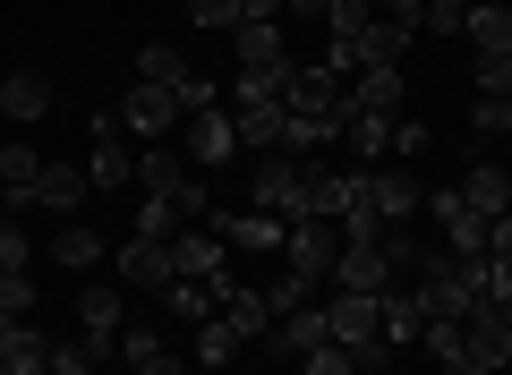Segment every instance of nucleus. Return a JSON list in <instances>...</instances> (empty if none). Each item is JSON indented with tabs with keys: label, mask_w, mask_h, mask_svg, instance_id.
I'll use <instances>...</instances> for the list:
<instances>
[{
	"label": "nucleus",
	"mask_w": 512,
	"mask_h": 375,
	"mask_svg": "<svg viewBox=\"0 0 512 375\" xmlns=\"http://www.w3.org/2000/svg\"><path fill=\"white\" fill-rule=\"evenodd\" d=\"M333 256H342V222L299 214V222H291V239H282V265H291V273H308V282H325V273H333Z\"/></svg>",
	"instance_id": "1"
},
{
	"label": "nucleus",
	"mask_w": 512,
	"mask_h": 375,
	"mask_svg": "<svg viewBox=\"0 0 512 375\" xmlns=\"http://www.w3.org/2000/svg\"><path fill=\"white\" fill-rule=\"evenodd\" d=\"M94 162H86V179L94 188H111V197H120V188H137V154H128L120 145V111H94Z\"/></svg>",
	"instance_id": "2"
},
{
	"label": "nucleus",
	"mask_w": 512,
	"mask_h": 375,
	"mask_svg": "<svg viewBox=\"0 0 512 375\" xmlns=\"http://www.w3.org/2000/svg\"><path fill=\"white\" fill-rule=\"evenodd\" d=\"M231 154H239V120H231V103L188 111V162H197V171H222Z\"/></svg>",
	"instance_id": "3"
},
{
	"label": "nucleus",
	"mask_w": 512,
	"mask_h": 375,
	"mask_svg": "<svg viewBox=\"0 0 512 375\" xmlns=\"http://www.w3.org/2000/svg\"><path fill=\"white\" fill-rule=\"evenodd\" d=\"M393 273H402V265L384 256V239H376V248H350V239H342V256H333V290H359V299H384Z\"/></svg>",
	"instance_id": "4"
},
{
	"label": "nucleus",
	"mask_w": 512,
	"mask_h": 375,
	"mask_svg": "<svg viewBox=\"0 0 512 375\" xmlns=\"http://www.w3.org/2000/svg\"><path fill=\"white\" fill-rule=\"evenodd\" d=\"M137 188H146V197H180L188 214H205V188H188V162L171 154V145H146V154H137Z\"/></svg>",
	"instance_id": "5"
},
{
	"label": "nucleus",
	"mask_w": 512,
	"mask_h": 375,
	"mask_svg": "<svg viewBox=\"0 0 512 375\" xmlns=\"http://www.w3.org/2000/svg\"><path fill=\"white\" fill-rule=\"evenodd\" d=\"M325 333L342 341V350H376V341H384L376 299H359V290H333V299H325Z\"/></svg>",
	"instance_id": "6"
},
{
	"label": "nucleus",
	"mask_w": 512,
	"mask_h": 375,
	"mask_svg": "<svg viewBox=\"0 0 512 375\" xmlns=\"http://www.w3.org/2000/svg\"><path fill=\"white\" fill-rule=\"evenodd\" d=\"M171 120H188L180 94H171V86H146V77H137V86H128V103H120V128H128V137H163Z\"/></svg>",
	"instance_id": "7"
},
{
	"label": "nucleus",
	"mask_w": 512,
	"mask_h": 375,
	"mask_svg": "<svg viewBox=\"0 0 512 375\" xmlns=\"http://www.w3.org/2000/svg\"><path fill=\"white\" fill-rule=\"evenodd\" d=\"M77 324H86V350L111 367V350H120V324H128V316H120V290H111V282H94L86 299H77Z\"/></svg>",
	"instance_id": "8"
},
{
	"label": "nucleus",
	"mask_w": 512,
	"mask_h": 375,
	"mask_svg": "<svg viewBox=\"0 0 512 375\" xmlns=\"http://www.w3.org/2000/svg\"><path fill=\"white\" fill-rule=\"evenodd\" d=\"M86 197H94V179L77 171V162H43L35 188H26V205H43V214H77Z\"/></svg>",
	"instance_id": "9"
},
{
	"label": "nucleus",
	"mask_w": 512,
	"mask_h": 375,
	"mask_svg": "<svg viewBox=\"0 0 512 375\" xmlns=\"http://www.w3.org/2000/svg\"><path fill=\"white\" fill-rule=\"evenodd\" d=\"M214 231H222V248H256V256H282L291 222H282V214H265V205H248V214H222Z\"/></svg>",
	"instance_id": "10"
},
{
	"label": "nucleus",
	"mask_w": 512,
	"mask_h": 375,
	"mask_svg": "<svg viewBox=\"0 0 512 375\" xmlns=\"http://www.w3.org/2000/svg\"><path fill=\"white\" fill-rule=\"evenodd\" d=\"M120 282H128V290H171V282H180V265H171L163 239H137V231H128V248H120Z\"/></svg>",
	"instance_id": "11"
},
{
	"label": "nucleus",
	"mask_w": 512,
	"mask_h": 375,
	"mask_svg": "<svg viewBox=\"0 0 512 375\" xmlns=\"http://www.w3.org/2000/svg\"><path fill=\"white\" fill-rule=\"evenodd\" d=\"M291 197H299V154H256V205H265V214H282L291 222Z\"/></svg>",
	"instance_id": "12"
},
{
	"label": "nucleus",
	"mask_w": 512,
	"mask_h": 375,
	"mask_svg": "<svg viewBox=\"0 0 512 375\" xmlns=\"http://www.w3.org/2000/svg\"><path fill=\"white\" fill-rule=\"evenodd\" d=\"M359 197L376 205L384 222H410V214H419V179H410V171H359Z\"/></svg>",
	"instance_id": "13"
},
{
	"label": "nucleus",
	"mask_w": 512,
	"mask_h": 375,
	"mask_svg": "<svg viewBox=\"0 0 512 375\" xmlns=\"http://www.w3.org/2000/svg\"><path fill=\"white\" fill-rule=\"evenodd\" d=\"M461 205H470L478 222H495L512 205V171L504 162H470V171H461Z\"/></svg>",
	"instance_id": "14"
},
{
	"label": "nucleus",
	"mask_w": 512,
	"mask_h": 375,
	"mask_svg": "<svg viewBox=\"0 0 512 375\" xmlns=\"http://www.w3.org/2000/svg\"><path fill=\"white\" fill-rule=\"evenodd\" d=\"M436 222H444V248L453 256H487V222L461 205V188H436Z\"/></svg>",
	"instance_id": "15"
},
{
	"label": "nucleus",
	"mask_w": 512,
	"mask_h": 375,
	"mask_svg": "<svg viewBox=\"0 0 512 375\" xmlns=\"http://www.w3.org/2000/svg\"><path fill=\"white\" fill-rule=\"evenodd\" d=\"M222 256H231V248H222V231H180V239H171V265H180L188 282H222V273H231Z\"/></svg>",
	"instance_id": "16"
},
{
	"label": "nucleus",
	"mask_w": 512,
	"mask_h": 375,
	"mask_svg": "<svg viewBox=\"0 0 512 375\" xmlns=\"http://www.w3.org/2000/svg\"><path fill=\"white\" fill-rule=\"evenodd\" d=\"M376 324H384V350L419 341V333H427V307H419V290H402V282H393V290L376 299Z\"/></svg>",
	"instance_id": "17"
},
{
	"label": "nucleus",
	"mask_w": 512,
	"mask_h": 375,
	"mask_svg": "<svg viewBox=\"0 0 512 375\" xmlns=\"http://www.w3.org/2000/svg\"><path fill=\"white\" fill-rule=\"evenodd\" d=\"M231 120H239V154H274L291 103H231Z\"/></svg>",
	"instance_id": "18"
},
{
	"label": "nucleus",
	"mask_w": 512,
	"mask_h": 375,
	"mask_svg": "<svg viewBox=\"0 0 512 375\" xmlns=\"http://www.w3.org/2000/svg\"><path fill=\"white\" fill-rule=\"evenodd\" d=\"M222 290H231V273H222V282H171L163 290V307H171V324H205V316H222Z\"/></svg>",
	"instance_id": "19"
},
{
	"label": "nucleus",
	"mask_w": 512,
	"mask_h": 375,
	"mask_svg": "<svg viewBox=\"0 0 512 375\" xmlns=\"http://www.w3.org/2000/svg\"><path fill=\"white\" fill-rule=\"evenodd\" d=\"M359 111H402V60H367L359 86H342Z\"/></svg>",
	"instance_id": "20"
},
{
	"label": "nucleus",
	"mask_w": 512,
	"mask_h": 375,
	"mask_svg": "<svg viewBox=\"0 0 512 375\" xmlns=\"http://www.w3.org/2000/svg\"><path fill=\"white\" fill-rule=\"evenodd\" d=\"M342 137L359 145L367 162H384V154H393V111H359V103L342 94Z\"/></svg>",
	"instance_id": "21"
},
{
	"label": "nucleus",
	"mask_w": 512,
	"mask_h": 375,
	"mask_svg": "<svg viewBox=\"0 0 512 375\" xmlns=\"http://www.w3.org/2000/svg\"><path fill=\"white\" fill-rule=\"evenodd\" d=\"M282 103H291V111H342V77H333V69H299V60H291Z\"/></svg>",
	"instance_id": "22"
},
{
	"label": "nucleus",
	"mask_w": 512,
	"mask_h": 375,
	"mask_svg": "<svg viewBox=\"0 0 512 375\" xmlns=\"http://www.w3.org/2000/svg\"><path fill=\"white\" fill-rule=\"evenodd\" d=\"M461 43H470V52H512V0H478L470 26H461Z\"/></svg>",
	"instance_id": "23"
},
{
	"label": "nucleus",
	"mask_w": 512,
	"mask_h": 375,
	"mask_svg": "<svg viewBox=\"0 0 512 375\" xmlns=\"http://www.w3.org/2000/svg\"><path fill=\"white\" fill-rule=\"evenodd\" d=\"M282 86H291V60H248L231 77V103H282Z\"/></svg>",
	"instance_id": "24"
},
{
	"label": "nucleus",
	"mask_w": 512,
	"mask_h": 375,
	"mask_svg": "<svg viewBox=\"0 0 512 375\" xmlns=\"http://www.w3.org/2000/svg\"><path fill=\"white\" fill-rule=\"evenodd\" d=\"M222 316H231V333H239V341L274 333V307H265V290H248V282H231V290H222Z\"/></svg>",
	"instance_id": "25"
},
{
	"label": "nucleus",
	"mask_w": 512,
	"mask_h": 375,
	"mask_svg": "<svg viewBox=\"0 0 512 375\" xmlns=\"http://www.w3.org/2000/svg\"><path fill=\"white\" fill-rule=\"evenodd\" d=\"M342 137V111H291L282 120V154H316V145Z\"/></svg>",
	"instance_id": "26"
},
{
	"label": "nucleus",
	"mask_w": 512,
	"mask_h": 375,
	"mask_svg": "<svg viewBox=\"0 0 512 375\" xmlns=\"http://www.w3.org/2000/svg\"><path fill=\"white\" fill-rule=\"evenodd\" d=\"M231 52H239V69H248V60H291V43H282V18H239Z\"/></svg>",
	"instance_id": "27"
},
{
	"label": "nucleus",
	"mask_w": 512,
	"mask_h": 375,
	"mask_svg": "<svg viewBox=\"0 0 512 375\" xmlns=\"http://www.w3.org/2000/svg\"><path fill=\"white\" fill-rule=\"evenodd\" d=\"M52 265H60V273L103 265V231H86V222H60V231H52Z\"/></svg>",
	"instance_id": "28"
},
{
	"label": "nucleus",
	"mask_w": 512,
	"mask_h": 375,
	"mask_svg": "<svg viewBox=\"0 0 512 375\" xmlns=\"http://www.w3.org/2000/svg\"><path fill=\"white\" fill-rule=\"evenodd\" d=\"M316 341H333V333H325V307H291V316L274 324V350H282V358H308Z\"/></svg>",
	"instance_id": "29"
},
{
	"label": "nucleus",
	"mask_w": 512,
	"mask_h": 375,
	"mask_svg": "<svg viewBox=\"0 0 512 375\" xmlns=\"http://www.w3.org/2000/svg\"><path fill=\"white\" fill-rule=\"evenodd\" d=\"M188 222H197V214H188L180 197H146V205H137V239H163V248L188 231Z\"/></svg>",
	"instance_id": "30"
},
{
	"label": "nucleus",
	"mask_w": 512,
	"mask_h": 375,
	"mask_svg": "<svg viewBox=\"0 0 512 375\" xmlns=\"http://www.w3.org/2000/svg\"><path fill=\"white\" fill-rule=\"evenodd\" d=\"M137 77H146V86H171V94H180L197 69H188V60L171 52V43H146V52H137Z\"/></svg>",
	"instance_id": "31"
},
{
	"label": "nucleus",
	"mask_w": 512,
	"mask_h": 375,
	"mask_svg": "<svg viewBox=\"0 0 512 375\" xmlns=\"http://www.w3.org/2000/svg\"><path fill=\"white\" fill-rule=\"evenodd\" d=\"M0 111H9V120H43V111H52V77H35V69L9 77V103Z\"/></svg>",
	"instance_id": "32"
},
{
	"label": "nucleus",
	"mask_w": 512,
	"mask_h": 375,
	"mask_svg": "<svg viewBox=\"0 0 512 375\" xmlns=\"http://www.w3.org/2000/svg\"><path fill=\"white\" fill-rule=\"evenodd\" d=\"M9 358H35V367H43V358H52V341H43L26 316H0V367H9Z\"/></svg>",
	"instance_id": "33"
},
{
	"label": "nucleus",
	"mask_w": 512,
	"mask_h": 375,
	"mask_svg": "<svg viewBox=\"0 0 512 375\" xmlns=\"http://www.w3.org/2000/svg\"><path fill=\"white\" fill-rule=\"evenodd\" d=\"M265 307H274V324H282L291 307H316V282H308V273H291V265H282L274 282H265Z\"/></svg>",
	"instance_id": "34"
},
{
	"label": "nucleus",
	"mask_w": 512,
	"mask_h": 375,
	"mask_svg": "<svg viewBox=\"0 0 512 375\" xmlns=\"http://www.w3.org/2000/svg\"><path fill=\"white\" fill-rule=\"evenodd\" d=\"M231 358H239L231 316H205V324H197V367H231Z\"/></svg>",
	"instance_id": "35"
},
{
	"label": "nucleus",
	"mask_w": 512,
	"mask_h": 375,
	"mask_svg": "<svg viewBox=\"0 0 512 375\" xmlns=\"http://www.w3.org/2000/svg\"><path fill=\"white\" fill-rule=\"evenodd\" d=\"M35 171H43L35 145H0V188H9V197H26V188H35Z\"/></svg>",
	"instance_id": "36"
},
{
	"label": "nucleus",
	"mask_w": 512,
	"mask_h": 375,
	"mask_svg": "<svg viewBox=\"0 0 512 375\" xmlns=\"http://www.w3.org/2000/svg\"><path fill=\"white\" fill-rule=\"evenodd\" d=\"M470 9H478V0H427V9H419V35H461Z\"/></svg>",
	"instance_id": "37"
},
{
	"label": "nucleus",
	"mask_w": 512,
	"mask_h": 375,
	"mask_svg": "<svg viewBox=\"0 0 512 375\" xmlns=\"http://www.w3.org/2000/svg\"><path fill=\"white\" fill-rule=\"evenodd\" d=\"M299 375H359V350H342V341H316V350L299 358Z\"/></svg>",
	"instance_id": "38"
},
{
	"label": "nucleus",
	"mask_w": 512,
	"mask_h": 375,
	"mask_svg": "<svg viewBox=\"0 0 512 375\" xmlns=\"http://www.w3.org/2000/svg\"><path fill=\"white\" fill-rule=\"evenodd\" d=\"M188 18H197L205 35H239V18H248V9H239V0H188Z\"/></svg>",
	"instance_id": "39"
},
{
	"label": "nucleus",
	"mask_w": 512,
	"mask_h": 375,
	"mask_svg": "<svg viewBox=\"0 0 512 375\" xmlns=\"http://www.w3.org/2000/svg\"><path fill=\"white\" fill-rule=\"evenodd\" d=\"M103 358L86 350V341H52V358H43V375H94Z\"/></svg>",
	"instance_id": "40"
},
{
	"label": "nucleus",
	"mask_w": 512,
	"mask_h": 375,
	"mask_svg": "<svg viewBox=\"0 0 512 375\" xmlns=\"http://www.w3.org/2000/svg\"><path fill=\"white\" fill-rule=\"evenodd\" d=\"M470 128H487V137H512V94H478V103H470Z\"/></svg>",
	"instance_id": "41"
},
{
	"label": "nucleus",
	"mask_w": 512,
	"mask_h": 375,
	"mask_svg": "<svg viewBox=\"0 0 512 375\" xmlns=\"http://www.w3.org/2000/svg\"><path fill=\"white\" fill-rule=\"evenodd\" d=\"M0 316H35V273H0Z\"/></svg>",
	"instance_id": "42"
},
{
	"label": "nucleus",
	"mask_w": 512,
	"mask_h": 375,
	"mask_svg": "<svg viewBox=\"0 0 512 375\" xmlns=\"http://www.w3.org/2000/svg\"><path fill=\"white\" fill-rule=\"evenodd\" d=\"M0 273H35V239H26L18 222H9V231H0Z\"/></svg>",
	"instance_id": "43"
},
{
	"label": "nucleus",
	"mask_w": 512,
	"mask_h": 375,
	"mask_svg": "<svg viewBox=\"0 0 512 375\" xmlns=\"http://www.w3.org/2000/svg\"><path fill=\"white\" fill-rule=\"evenodd\" d=\"M478 94H512V52H478Z\"/></svg>",
	"instance_id": "44"
},
{
	"label": "nucleus",
	"mask_w": 512,
	"mask_h": 375,
	"mask_svg": "<svg viewBox=\"0 0 512 375\" xmlns=\"http://www.w3.org/2000/svg\"><path fill=\"white\" fill-rule=\"evenodd\" d=\"M427 350H436V367H461V324H427Z\"/></svg>",
	"instance_id": "45"
},
{
	"label": "nucleus",
	"mask_w": 512,
	"mask_h": 375,
	"mask_svg": "<svg viewBox=\"0 0 512 375\" xmlns=\"http://www.w3.org/2000/svg\"><path fill=\"white\" fill-rule=\"evenodd\" d=\"M393 154L419 162V154H427V120H393Z\"/></svg>",
	"instance_id": "46"
},
{
	"label": "nucleus",
	"mask_w": 512,
	"mask_h": 375,
	"mask_svg": "<svg viewBox=\"0 0 512 375\" xmlns=\"http://www.w3.org/2000/svg\"><path fill=\"white\" fill-rule=\"evenodd\" d=\"M487 256H512V205H504V214L487 222Z\"/></svg>",
	"instance_id": "47"
},
{
	"label": "nucleus",
	"mask_w": 512,
	"mask_h": 375,
	"mask_svg": "<svg viewBox=\"0 0 512 375\" xmlns=\"http://www.w3.org/2000/svg\"><path fill=\"white\" fill-rule=\"evenodd\" d=\"M248 18H291V0H239Z\"/></svg>",
	"instance_id": "48"
},
{
	"label": "nucleus",
	"mask_w": 512,
	"mask_h": 375,
	"mask_svg": "<svg viewBox=\"0 0 512 375\" xmlns=\"http://www.w3.org/2000/svg\"><path fill=\"white\" fill-rule=\"evenodd\" d=\"M0 375H43V367H35V358H9V367H0Z\"/></svg>",
	"instance_id": "49"
},
{
	"label": "nucleus",
	"mask_w": 512,
	"mask_h": 375,
	"mask_svg": "<svg viewBox=\"0 0 512 375\" xmlns=\"http://www.w3.org/2000/svg\"><path fill=\"white\" fill-rule=\"evenodd\" d=\"M9 205H18V197H9V188H0V231H9Z\"/></svg>",
	"instance_id": "50"
},
{
	"label": "nucleus",
	"mask_w": 512,
	"mask_h": 375,
	"mask_svg": "<svg viewBox=\"0 0 512 375\" xmlns=\"http://www.w3.org/2000/svg\"><path fill=\"white\" fill-rule=\"evenodd\" d=\"M0 103H9V77H0Z\"/></svg>",
	"instance_id": "51"
},
{
	"label": "nucleus",
	"mask_w": 512,
	"mask_h": 375,
	"mask_svg": "<svg viewBox=\"0 0 512 375\" xmlns=\"http://www.w3.org/2000/svg\"><path fill=\"white\" fill-rule=\"evenodd\" d=\"M94 375H120V367H94Z\"/></svg>",
	"instance_id": "52"
},
{
	"label": "nucleus",
	"mask_w": 512,
	"mask_h": 375,
	"mask_svg": "<svg viewBox=\"0 0 512 375\" xmlns=\"http://www.w3.org/2000/svg\"><path fill=\"white\" fill-rule=\"evenodd\" d=\"M504 375H512V367H504Z\"/></svg>",
	"instance_id": "53"
}]
</instances>
